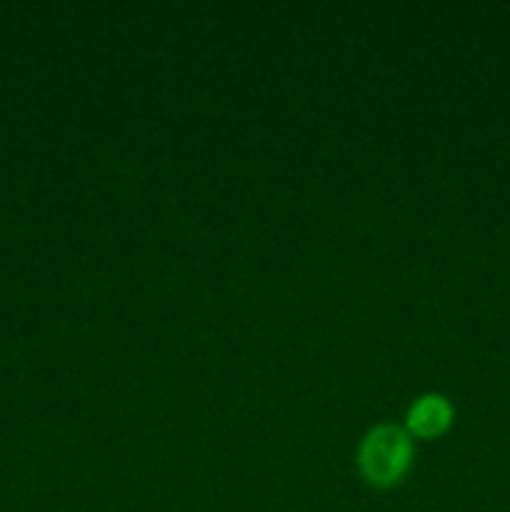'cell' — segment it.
Returning a JSON list of instances; mask_svg holds the SVG:
<instances>
[{"mask_svg":"<svg viewBox=\"0 0 510 512\" xmlns=\"http://www.w3.org/2000/svg\"><path fill=\"white\" fill-rule=\"evenodd\" d=\"M358 463L368 483L378 488L398 483L410 465V438L395 425H380L360 445Z\"/></svg>","mask_w":510,"mask_h":512,"instance_id":"1","label":"cell"},{"mask_svg":"<svg viewBox=\"0 0 510 512\" xmlns=\"http://www.w3.org/2000/svg\"><path fill=\"white\" fill-rule=\"evenodd\" d=\"M453 420V408L440 395H425V398L415 400L413 408L408 413V425L413 433L423 435V438H433L440 435Z\"/></svg>","mask_w":510,"mask_h":512,"instance_id":"2","label":"cell"}]
</instances>
